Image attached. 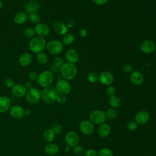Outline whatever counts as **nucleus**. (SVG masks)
Masks as SVG:
<instances>
[{
	"label": "nucleus",
	"instance_id": "obj_14",
	"mask_svg": "<svg viewBox=\"0 0 156 156\" xmlns=\"http://www.w3.org/2000/svg\"><path fill=\"white\" fill-rule=\"evenodd\" d=\"M114 80L113 75L108 71H104L99 75V81L104 85H110Z\"/></svg>",
	"mask_w": 156,
	"mask_h": 156
},
{
	"label": "nucleus",
	"instance_id": "obj_47",
	"mask_svg": "<svg viewBox=\"0 0 156 156\" xmlns=\"http://www.w3.org/2000/svg\"><path fill=\"white\" fill-rule=\"evenodd\" d=\"M24 85L25 87L27 88V90H29V89L32 88V84L31 80H27V81H26V82H25V83H24Z\"/></svg>",
	"mask_w": 156,
	"mask_h": 156
},
{
	"label": "nucleus",
	"instance_id": "obj_37",
	"mask_svg": "<svg viewBox=\"0 0 156 156\" xmlns=\"http://www.w3.org/2000/svg\"><path fill=\"white\" fill-rule=\"evenodd\" d=\"M64 59L63 58H62V57H60V56H57L56 57L54 60V63L53 64L56 66L58 68H60L63 64H64Z\"/></svg>",
	"mask_w": 156,
	"mask_h": 156
},
{
	"label": "nucleus",
	"instance_id": "obj_12",
	"mask_svg": "<svg viewBox=\"0 0 156 156\" xmlns=\"http://www.w3.org/2000/svg\"><path fill=\"white\" fill-rule=\"evenodd\" d=\"M10 115L15 119H21L26 115L25 109L21 105H14L10 108Z\"/></svg>",
	"mask_w": 156,
	"mask_h": 156
},
{
	"label": "nucleus",
	"instance_id": "obj_8",
	"mask_svg": "<svg viewBox=\"0 0 156 156\" xmlns=\"http://www.w3.org/2000/svg\"><path fill=\"white\" fill-rule=\"evenodd\" d=\"M55 88L58 94L64 95L68 94L71 91V84L68 80L64 79H58L55 84Z\"/></svg>",
	"mask_w": 156,
	"mask_h": 156
},
{
	"label": "nucleus",
	"instance_id": "obj_26",
	"mask_svg": "<svg viewBox=\"0 0 156 156\" xmlns=\"http://www.w3.org/2000/svg\"><path fill=\"white\" fill-rule=\"evenodd\" d=\"M43 136L44 140L48 143H52L55 138V134L51 129H46L43 132Z\"/></svg>",
	"mask_w": 156,
	"mask_h": 156
},
{
	"label": "nucleus",
	"instance_id": "obj_16",
	"mask_svg": "<svg viewBox=\"0 0 156 156\" xmlns=\"http://www.w3.org/2000/svg\"><path fill=\"white\" fill-rule=\"evenodd\" d=\"M27 88L23 84H15L11 88V92L14 97L21 98L26 96L27 93Z\"/></svg>",
	"mask_w": 156,
	"mask_h": 156
},
{
	"label": "nucleus",
	"instance_id": "obj_1",
	"mask_svg": "<svg viewBox=\"0 0 156 156\" xmlns=\"http://www.w3.org/2000/svg\"><path fill=\"white\" fill-rule=\"evenodd\" d=\"M60 72L64 79L66 80H71L76 77L77 74V69L74 64L66 62L60 68Z\"/></svg>",
	"mask_w": 156,
	"mask_h": 156
},
{
	"label": "nucleus",
	"instance_id": "obj_4",
	"mask_svg": "<svg viewBox=\"0 0 156 156\" xmlns=\"http://www.w3.org/2000/svg\"><path fill=\"white\" fill-rule=\"evenodd\" d=\"M57 91L55 88L53 87H48L44 88L41 91V99L48 104H52L55 102Z\"/></svg>",
	"mask_w": 156,
	"mask_h": 156
},
{
	"label": "nucleus",
	"instance_id": "obj_44",
	"mask_svg": "<svg viewBox=\"0 0 156 156\" xmlns=\"http://www.w3.org/2000/svg\"><path fill=\"white\" fill-rule=\"evenodd\" d=\"M38 74L35 71H31L29 73L28 77L30 80H37Z\"/></svg>",
	"mask_w": 156,
	"mask_h": 156
},
{
	"label": "nucleus",
	"instance_id": "obj_49",
	"mask_svg": "<svg viewBox=\"0 0 156 156\" xmlns=\"http://www.w3.org/2000/svg\"><path fill=\"white\" fill-rule=\"evenodd\" d=\"M71 147H69V146H67L66 145V146L65 147V151L66 152H69V151H70V150H71Z\"/></svg>",
	"mask_w": 156,
	"mask_h": 156
},
{
	"label": "nucleus",
	"instance_id": "obj_21",
	"mask_svg": "<svg viewBox=\"0 0 156 156\" xmlns=\"http://www.w3.org/2000/svg\"><path fill=\"white\" fill-rule=\"evenodd\" d=\"M130 78L132 83L135 85H140L142 84L144 79L143 74L137 70H133L130 74Z\"/></svg>",
	"mask_w": 156,
	"mask_h": 156
},
{
	"label": "nucleus",
	"instance_id": "obj_46",
	"mask_svg": "<svg viewBox=\"0 0 156 156\" xmlns=\"http://www.w3.org/2000/svg\"><path fill=\"white\" fill-rule=\"evenodd\" d=\"M87 35V30L85 29H82L79 31V35L81 37H85Z\"/></svg>",
	"mask_w": 156,
	"mask_h": 156
},
{
	"label": "nucleus",
	"instance_id": "obj_9",
	"mask_svg": "<svg viewBox=\"0 0 156 156\" xmlns=\"http://www.w3.org/2000/svg\"><path fill=\"white\" fill-rule=\"evenodd\" d=\"M65 141L67 146L74 147L79 144L80 137L79 135L74 131H68L65 136Z\"/></svg>",
	"mask_w": 156,
	"mask_h": 156
},
{
	"label": "nucleus",
	"instance_id": "obj_40",
	"mask_svg": "<svg viewBox=\"0 0 156 156\" xmlns=\"http://www.w3.org/2000/svg\"><path fill=\"white\" fill-rule=\"evenodd\" d=\"M105 92H106V94L110 97V96L115 95V92H116V89L113 86L108 85L106 88Z\"/></svg>",
	"mask_w": 156,
	"mask_h": 156
},
{
	"label": "nucleus",
	"instance_id": "obj_50",
	"mask_svg": "<svg viewBox=\"0 0 156 156\" xmlns=\"http://www.w3.org/2000/svg\"><path fill=\"white\" fill-rule=\"evenodd\" d=\"M30 114V110L29 109H26L25 110V115H29Z\"/></svg>",
	"mask_w": 156,
	"mask_h": 156
},
{
	"label": "nucleus",
	"instance_id": "obj_25",
	"mask_svg": "<svg viewBox=\"0 0 156 156\" xmlns=\"http://www.w3.org/2000/svg\"><path fill=\"white\" fill-rule=\"evenodd\" d=\"M27 20V15L26 12L21 11L17 12L14 17H13V21L15 24L18 25H21L26 23Z\"/></svg>",
	"mask_w": 156,
	"mask_h": 156
},
{
	"label": "nucleus",
	"instance_id": "obj_19",
	"mask_svg": "<svg viewBox=\"0 0 156 156\" xmlns=\"http://www.w3.org/2000/svg\"><path fill=\"white\" fill-rule=\"evenodd\" d=\"M97 132L98 135L101 138H106L111 133V127L108 124L104 122L103 124L99 125Z\"/></svg>",
	"mask_w": 156,
	"mask_h": 156
},
{
	"label": "nucleus",
	"instance_id": "obj_23",
	"mask_svg": "<svg viewBox=\"0 0 156 156\" xmlns=\"http://www.w3.org/2000/svg\"><path fill=\"white\" fill-rule=\"evenodd\" d=\"M32 61V56L29 52L23 53L19 57L18 62L21 66H28Z\"/></svg>",
	"mask_w": 156,
	"mask_h": 156
},
{
	"label": "nucleus",
	"instance_id": "obj_31",
	"mask_svg": "<svg viewBox=\"0 0 156 156\" xmlns=\"http://www.w3.org/2000/svg\"><path fill=\"white\" fill-rule=\"evenodd\" d=\"M27 18L29 20V21L32 23L35 24H37L38 23H40V16L38 13H29L27 16Z\"/></svg>",
	"mask_w": 156,
	"mask_h": 156
},
{
	"label": "nucleus",
	"instance_id": "obj_32",
	"mask_svg": "<svg viewBox=\"0 0 156 156\" xmlns=\"http://www.w3.org/2000/svg\"><path fill=\"white\" fill-rule=\"evenodd\" d=\"M98 156H113V153L109 148L102 147L98 151Z\"/></svg>",
	"mask_w": 156,
	"mask_h": 156
},
{
	"label": "nucleus",
	"instance_id": "obj_30",
	"mask_svg": "<svg viewBox=\"0 0 156 156\" xmlns=\"http://www.w3.org/2000/svg\"><path fill=\"white\" fill-rule=\"evenodd\" d=\"M105 113V116H106L107 119H110V120H112V119H114L115 118H116L117 116V115H118L116 109L112 108V107L108 108Z\"/></svg>",
	"mask_w": 156,
	"mask_h": 156
},
{
	"label": "nucleus",
	"instance_id": "obj_13",
	"mask_svg": "<svg viewBox=\"0 0 156 156\" xmlns=\"http://www.w3.org/2000/svg\"><path fill=\"white\" fill-rule=\"evenodd\" d=\"M150 119V115L146 110H140L138 112L135 116V121L138 125H144L147 123Z\"/></svg>",
	"mask_w": 156,
	"mask_h": 156
},
{
	"label": "nucleus",
	"instance_id": "obj_39",
	"mask_svg": "<svg viewBox=\"0 0 156 156\" xmlns=\"http://www.w3.org/2000/svg\"><path fill=\"white\" fill-rule=\"evenodd\" d=\"M66 100L67 99H66V95L62 94H57L55 101L60 104H63L66 102Z\"/></svg>",
	"mask_w": 156,
	"mask_h": 156
},
{
	"label": "nucleus",
	"instance_id": "obj_38",
	"mask_svg": "<svg viewBox=\"0 0 156 156\" xmlns=\"http://www.w3.org/2000/svg\"><path fill=\"white\" fill-rule=\"evenodd\" d=\"M138 127V124L135 121H130L127 124V128L129 130L134 131L137 129Z\"/></svg>",
	"mask_w": 156,
	"mask_h": 156
},
{
	"label": "nucleus",
	"instance_id": "obj_43",
	"mask_svg": "<svg viewBox=\"0 0 156 156\" xmlns=\"http://www.w3.org/2000/svg\"><path fill=\"white\" fill-rule=\"evenodd\" d=\"M5 84L8 88H12L15 85L14 80L10 77L6 78L5 79Z\"/></svg>",
	"mask_w": 156,
	"mask_h": 156
},
{
	"label": "nucleus",
	"instance_id": "obj_17",
	"mask_svg": "<svg viewBox=\"0 0 156 156\" xmlns=\"http://www.w3.org/2000/svg\"><path fill=\"white\" fill-rule=\"evenodd\" d=\"M40 9V3L36 0H29L24 4L25 12L27 13H37Z\"/></svg>",
	"mask_w": 156,
	"mask_h": 156
},
{
	"label": "nucleus",
	"instance_id": "obj_35",
	"mask_svg": "<svg viewBox=\"0 0 156 156\" xmlns=\"http://www.w3.org/2000/svg\"><path fill=\"white\" fill-rule=\"evenodd\" d=\"M87 79L90 83H95L99 80V75L95 72H91L88 74Z\"/></svg>",
	"mask_w": 156,
	"mask_h": 156
},
{
	"label": "nucleus",
	"instance_id": "obj_29",
	"mask_svg": "<svg viewBox=\"0 0 156 156\" xmlns=\"http://www.w3.org/2000/svg\"><path fill=\"white\" fill-rule=\"evenodd\" d=\"M36 58H37V61L38 62V63L41 65H44L48 61V55L43 52H41L37 54Z\"/></svg>",
	"mask_w": 156,
	"mask_h": 156
},
{
	"label": "nucleus",
	"instance_id": "obj_36",
	"mask_svg": "<svg viewBox=\"0 0 156 156\" xmlns=\"http://www.w3.org/2000/svg\"><path fill=\"white\" fill-rule=\"evenodd\" d=\"M51 129L53 130V132L55 133V135H58V134L61 133L62 132V130H63L62 126L59 123L54 124L52 126Z\"/></svg>",
	"mask_w": 156,
	"mask_h": 156
},
{
	"label": "nucleus",
	"instance_id": "obj_20",
	"mask_svg": "<svg viewBox=\"0 0 156 156\" xmlns=\"http://www.w3.org/2000/svg\"><path fill=\"white\" fill-rule=\"evenodd\" d=\"M54 31L60 35H64L68 32V27L66 24L62 21H56L53 25Z\"/></svg>",
	"mask_w": 156,
	"mask_h": 156
},
{
	"label": "nucleus",
	"instance_id": "obj_10",
	"mask_svg": "<svg viewBox=\"0 0 156 156\" xmlns=\"http://www.w3.org/2000/svg\"><path fill=\"white\" fill-rule=\"evenodd\" d=\"M79 129L82 134L85 135H90L93 133L94 126L90 120H83L80 122Z\"/></svg>",
	"mask_w": 156,
	"mask_h": 156
},
{
	"label": "nucleus",
	"instance_id": "obj_2",
	"mask_svg": "<svg viewBox=\"0 0 156 156\" xmlns=\"http://www.w3.org/2000/svg\"><path fill=\"white\" fill-rule=\"evenodd\" d=\"M46 46V42L44 38L36 36L31 38L29 43V49L35 54H38L44 49Z\"/></svg>",
	"mask_w": 156,
	"mask_h": 156
},
{
	"label": "nucleus",
	"instance_id": "obj_24",
	"mask_svg": "<svg viewBox=\"0 0 156 156\" xmlns=\"http://www.w3.org/2000/svg\"><path fill=\"white\" fill-rule=\"evenodd\" d=\"M59 151L58 146L54 143H48L44 146V152L48 155H55Z\"/></svg>",
	"mask_w": 156,
	"mask_h": 156
},
{
	"label": "nucleus",
	"instance_id": "obj_15",
	"mask_svg": "<svg viewBox=\"0 0 156 156\" xmlns=\"http://www.w3.org/2000/svg\"><path fill=\"white\" fill-rule=\"evenodd\" d=\"M35 34L37 36L44 38L47 37L50 33V29L48 26L43 23H39L35 25L34 27Z\"/></svg>",
	"mask_w": 156,
	"mask_h": 156
},
{
	"label": "nucleus",
	"instance_id": "obj_7",
	"mask_svg": "<svg viewBox=\"0 0 156 156\" xmlns=\"http://www.w3.org/2000/svg\"><path fill=\"white\" fill-rule=\"evenodd\" d=\"M46 48L49 53L52 55H58L62 52L63 44L58 40H53L46 44Z\"/></svg>",
	"mask_w": 156,
	"mask_h": 156
},
{
	"label": "nucleus",
	"instance_id": "obj_18",
	"mask_svg": "<svg viewBox=\"0 0 156 156\" xmlns=\"http://www.w3.org/2000/svg\"><path fill=\"white\" fill-rule=\"evenodd\" d=\"M65 58L68 63L74 64L79 60V54L76 50L69 49L65 53Z\"/></svg>",
	"mask_w": 156,
	"mask_h": 156
},
{
	"label": "nucleus",
	"instance_id": "obj_41",
	"mask_svg": "<svg viewBox=\"0 0 156 156\" xmlns=\"http://www.w3.org/2000/svg\"><path fill=\"white\" fill-rule=\"evenodd\" d=\"M85 156H98V151L94 149H88L85 151Z\"/></svg>",
	"mask_w": 156,
	"mask_h": 156
},
{
	"label": "nucleus",
	"instance_id": "obj_48",
	"mask_svg": "<svg viewBox=\"0 0 156 156\" xmlns=\"http://www.w3.org/2000/svg\"><path fill=\"white\" fill-rule=\"evenodd\" d=\"M74 24H75V23H74V21L73 20H68L67 21L66 25V26L68 28V27H73L74 26Z\"/></svg>",
	"mask_w": 156,
	"mask_h": 156
},
{
	"label": "nucleus",
	"instance_id": "obj_34",
	"mask_svg": "<svg viewBox=\"0 0 156 156\" xmlns=\"http://www.w3.org/2000/svg\"><path fill=\"white\" fill-rule=\"evenodd\" d=\"M35 32L34 28L27 27L24 30V35L28 38H32L35 37Z\"/></svg>",
	"mask_w": 156,
	"mask_h": 156
},
{
	"label": "nucleus",
	"instance_id": "obj_27",
	"mask_svg": "<svg viewBox=\"0 0 156 156\" xmlns=\"http://www.w3.org/2000/svg\"><path fill=\"white\" fill-rule=\"evenodd\" d=\"M108 104L111 106V107L116 109L117 108L119 107V106L121 105V101L119 97L115 95H113V96H110L108 99Z\"/></svg>",
	"mask_w": 156,
	"mask_h": 156
},
{
	"label": "nucleus",
	"instance_id": "obj_33",
	"mask_svg": "<svg viewBox=\"0 0 156 156\" xmlns=\"http://www.w3.org/2000/svg\"><path fill=\"white\" fill-rule=\"evenodd\" d=\"M85 149L83 148V147L82 146H80L79 144L74 146V147H73V153L77 156H81V155H83L85 153Z\"/></svg>",
	"mask_w": 156,
	"mask_h": 156
},
{
	"label": "nucleus",
	"instance_id": "obj_6",
	"mask_svg": "<svg viewBox=\"0 0 156 156\" xmlns=\"http://www.w3.org/2000/svg\"><path fill=\"white\" fill-rule=\"evenodd\" d=\"M26 101L32 104L38 103L41 98V92L40 90L35 87H32L27 90L25 96Z\"/></svg>",
	"mask_w": 156,
	"mask_h": 156
},
{
	"label": "nucleus",
	"instance_id": "obj_42",
	"mask_svg": "<svg viewBox=\"0 0 156 156\" xmlns=\"http://www.w3.org/2000/svg\"><path fill=\"white\" fill-rule=\"evenodd\" d=\"M122 71L126 74L132 73L133 71V67L130 65H126L122 67Z\"/></svg>",
	"mask_w": 156,
	"mask_h": 156
},
{
	"label": "nucleus",
	"instance_id": "obj_22",
	"mask_svg": "<svg viewBox=\"0 0 156 156\" xmlns=\"http://www.w3.org/2000/svg\"><path fill=\"white\" fill-rule=\"evenodd\" d=\"M11 107L10 99L7 96H0V113H3L10 110Z\"/></svg>",
	"mask_w": 156,
	"mask_h": 156
},
{
	"label": "nucleus",
	"instance_id": "obj_3",
	"mask_svg": "<svg viewBox=\"0 0 156 156\" xmlns=\"http://www.w3.org/2000/svg\"><path fill=\"white\" fill-rule=\"evenodd\" d=\"M37 83L41 87H49L54 81V74L49 70H45L40 73L37 79Z\"/></svg>",
	"mask_w": 156,
	"mask_h": 156
},
{
	"label": "nucleus",
	"instance_id": "obj_45",
	"mask_svg": "<svg viewBox=\"0 0 156 156\" xmlns=\"http://www.w3.org/2000/svg\"><path fill=\"white\" fill-rule=\"evenodd\" d=\"M92 2L97 5H103L106 4L108 0H91Z\"/></svg>",
	"mask_w": 156,
	"mask_h": 156
},
{
	"label": "nucleus",
	"instance_id": "obj_11",
	"mask_svg": "<svg viewBox=\"0 0 156 156\" xmlns=\"http://www.w3.org/2000/svg\"><path fill=\"white\" fill-rule=\"evenodd\" d=\"M140 48L143 53L149 54L155 51L156 49V44L152 40H146L141 43Z\"/></svg>",
	"mask_w": 156,
	"mask_h": 156
},
{
	"label": "nucleus",
	"instance_id": "obj_5",
	"mask_svg": "<svg viewBox=\"0 0 156 156\" xmlns=\"http://www.w3.org/2000/svg\"><path fill=\"white\" fill-rule=\"evenodd\" d=\"M90 121L94 125H100L105 122L107 118L105 113L102 110L96 109L91 111L89 115Z\"/></svg>",
	"mask_w": 156,
	"mask_h": 156
},
{
	"label": "nucleus",
	"instance_id": "obj_51",
	"mask_svg": "<svg viewBox=\"0 0 156 156\" xmlns=\"http://www.w3.org/2000/svg\"><path fill=\"white\" fill-rule=\"evenodd\" d=\"M2 7H3V2L1 0H0V9H2Z\"/></svg>",
	"mask_w": 156,
	"mask_h": 156
},
{
	"label": "nucleus",
	"instance_id": "obj_28",
	"mask_svg": "<svg viewBox=\"0 0 156 156\" xmlns=\"http://www.w3.org/2000/svg\"><path fill=\"white\" fill-rule=\"evenodd\" d=\"M74 41V37L70 33H66L63 35L62 38V43L65 45H70Z\"/></svg>",
	"mask_w": 156,
	"mask_h": 156
}]
</instances>
